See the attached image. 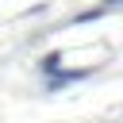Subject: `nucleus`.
<instances>
[{
    "mask_svg": "<svg viewBox=\"0 0 123 123\" xmlns=\"http://www.w3.org/2000/svg\"><path fill=\"white\" fill-rule=\"evenodd\" d=\"M81 77H88V69H69V73H50V88H65V85H73V81H81Z\"/></svg>",
    "mask_w": 123,
    "mask_h": 123,
    "instance_id": "obj_1",
    "label": "nucleus"
}]
</instances>
